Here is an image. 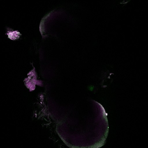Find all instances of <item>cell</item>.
Here are the masks:
<instances>
[{
  "instance_id": "6da1fadb",
  "label": "cell",
  "mask_w": 148,
  "mask_h": 148,
  "mask_svg": "<svg viewBox=\"0 0 148 148\" xmlns=\"http://www.w3.org/2000/svg\"><path fill=\"white\" fill-rule=\"evenodd\" d=\"M7 34L8 35L9 38L12 40H15L19 38L21 35L18 31H14L10 29L7 32Z\"/></svg>"
}]
</instances>
